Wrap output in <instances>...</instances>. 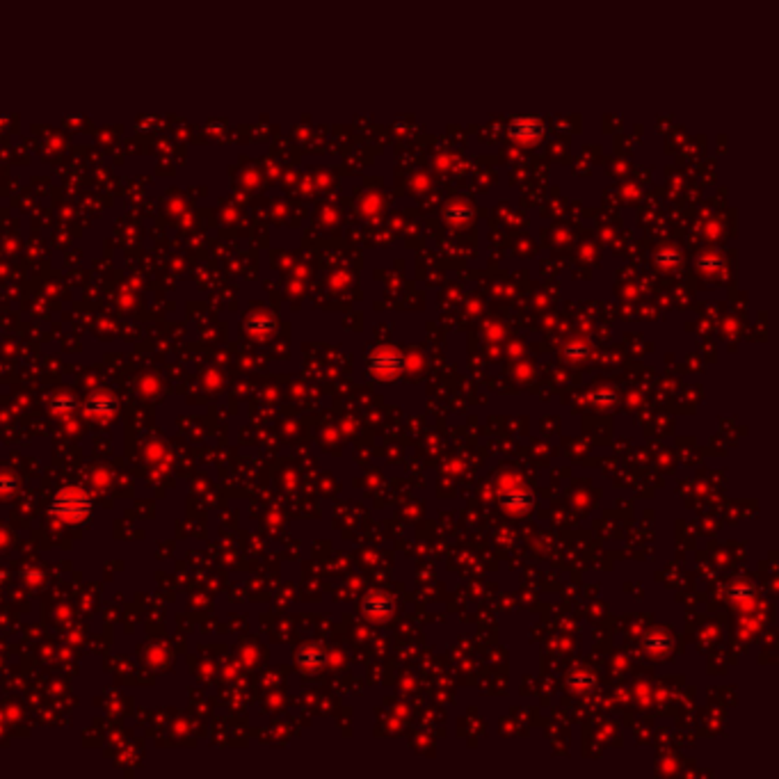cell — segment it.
Returning a JSON list of instances; mask_svg holds the SVG:
<instances>
[{"instance_id":"obj_1","label":"cell","mask_w":779,"mask_h":779,"mask_svg":"<svg viewBox=\"0 0 779 779\" xmlns=\"http://www.w3.org/2000/svg\"><path fill=\"white\" fill-rule=\"evenodd\" d=\"M403 371V357L396 352H377L371 359V373L379 379H393Z\"/></svg>"},{"instance_id":"obj_2","label":"cell","mask_w":779,"mask_h":779,"mask_svg":"<svg viewBox=\"0 0 779 779\" xmlns=\"http://www.w3.org/2000/svg\"><path fill=\"white\" fill-rule=\"evenodd\" d=\"M364 612L368 615V617H388V615L393 612V599L388 597V594H368V597L364 599Z\"/></svg>"},{"instance_id":"obj_3","label":"cell","mask_w":779,"mask_h":779,"mask_svg":"<svg viewBox=\"0 0 779 779\" xmlns=\"http://www.w3.org/2000/svg\"><path fill=\"white\" fill-rule=\"evenodd\" d=\"M500 503H503V508L510 512H524V510L532 508L535 498H532L530 491L519 489V491H508L505 496H500Z\"/></svg>"},{"instance_id":"obj_4","label":"cell","mask_w":779,"mask_h":779,"mask_svg":"<svg viewBox=\"0 0 779 779\" xmlns=\"http://www.w3.org/2000/svg\"><path fill=\"white\" fill-rule=\"evenodd\" d=\"M300 661H302L304 665H309V668H315V665L325 663V654H320V651L311 654V649H306V651L300 656Z\"/></svg>"},{"instance_id":"obj_5","label":"cell","mask_w":779,"mask_h":779,"mask_svg":"<svg viewBox=\"0 0 779 779\" xmlns=\"http://www.w3.org/2000/svg\"><path fill=\"white\" fill-rule=\"evenodd\" d=\"M647 644H649V647L654 649V651H663V649H668V644H670V640L668 638H665V635L663 633H654L651 635V638L647 640Z\"/></svg>"},{"instance_id":"obj_6","label":"cell","mask_w":779,"mask_h":779,"mask_svg":"<svg viewBox=\"0 0 779 779\" xmlns=\"http://www.w3.org/2000/svg\"><path fill=\"white\" fill-rule=\"evenodd\" d=\"M565 354L569 359H585L590 354V350L585 345H569V347H565Z\"/></svg>"}]
</instances>
